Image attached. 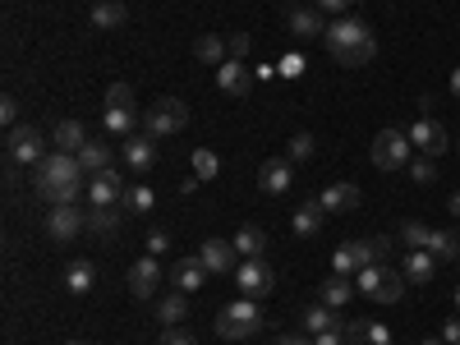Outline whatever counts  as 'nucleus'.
<instances>
[{"label": "nucleus", "mask_w": 460, "mask_h": 345, "mask_svg": "<svg viewBox=\"0 0 460 345\" xmlns=\"http://www.w3.org/2000/svg\"><path fill=\"white\" fill-rule=\"evenodd\" d=\"M433 272H438V258H433L429 249H410V253H405V281L429 286V281H433Z\"/></svg>", "instance_id": "nucleus-25"}, {"label": "nucleus", "mask_w": 460, "mask_h": 345, "mask_svg": "<svg viewBox=\"0 0 460 345\" xmlns=\"http://www.w3.org/2000/svg\"><path fill=\"white\" fill-rule=\"evenodd\" d=\"M410 180H414V184H433V180H438V166H433V157H424V152H419V157L410 162Z\"/></svg>", "instance_id": "nucleus-39"}, {"label": "nucleus", "mask_w": 460, "mask_h": 345, "mask_svg": "<svg viewBox=\"0 0 460 345\" xmlns=\"http://www.w3.org/2000/svg\"><path fill=\"white\" fill-rule=\"evenodd\" d=\"M442 341H447V345H460V318H447V323H442Z\"/></svg>", "instance_id": "nucleus-48"}, {"label": "nucleus", "mask_w": 460, "mask_h": 345, "mask_svg": "<svg viewBox=\"0 0 460 345\" xmlns=\"http://www.w3.org/2000/svg\"><path fill=\"white\" fill-rule=\"evenodd\" d=\"M235 249H240V258H262L267 235H262L258 226H240V230H235Z\"/></svg>", "instance_id": "nucleus-32"}, {"label": "nucleus", "mask_w": 460, "mask_h": 345, "mask_svg": "<svg viewBox=\"0 0 460 345\" xmlns=\"http://www.w3.org/2000/svg\"><path fill=\"white\" fill-rule=\"evenodd\" d=\"M199 258H203V267H208L212 277L235 272V267H240V249H235V240H208V244L199 249Z\"/></svg>", "instance_id": "nucleus-15"}, {"label": "nucleus", "mask_w": 460, "mask_h": 345, "mask_svg": "<svg viewBox=\"0 0 460 345\" xmlns=\"http://www.w3.org/2000/svg\"><path fill=\"white\" fill-rule=\"evenodd\" d=\"M286 5H295V0H286Z\"/></svg>", "instance_id": "nucleus-55"}, {"label": "nucleus", "mask_w": 460, "mask_h": 345, "mask_svg": "<svg viewBox=\"0 0 460 345\" xmlns=\"http://www.w3.org/2000/svg\"><path fill=\"white\" fill-rule=\"evenodd\" d=\"M162 345H199V341L189 336L184 327H166V332H162Z\"/></svg>", "instance_id": "nucleus-45"}, {"label": "nucleus", "mask_w": 460, "mask_h": 345, "mask_svg": "<svg viewBox=\"0 0 460 345\" xmlns=\"http://www.w3.org/2000/svg\"><path fill=\"white\" fill-rule=\"evenodd\" d=\"M88 230L93 235H115V230H120V212L115 208H93L88 212Z\"/></svg>", "instance_id": "nucleus-37"}, {"label": "nucleus", "mask_w": 460, "mask_h": 345, "mask_svg": "<svg viewBox=\"0 0 460 345\" xmlns=\"http://www.w3.org/2000/svg\"><path fill=\"white\" fill-rule=\"evenodd\" d=\"M157 318H162L166 327H180V323L189 318V299H184V290H171L166 299H157Z\"/></svg>", "instance_id": "nucleus-29"}, {"label": "nucleus", "mask_w": 460, "mask_h": 345, "mask_svg": "<svg viewBox=\"0 0 460 345\" xmlns=\"http://www.w3.org/2000/svg\"><path fill=\"white\" fill-rule=\"evenodd\" d=\"M102 129H106L111 138L138 134V106H106V111H102Z\"/></svg>", "instance_id": "nucleus-18"}, {"label": "nucleus", "mask_w": 460, "mask_h": 345, "mask_svg": "<svg viewBox=\"0 0 460 345\" xmlns=\"http://www.w3.org/2000/svg\"><path fill=\"white\" fill-rule=\"evenodd\" d=\"M355 0H314V10H323V14H345Z\"/></svg>", "instance_id": "nucleus-46"}, {"label": "nucleus", "mask_w": 460, "mask_h": 345, "mask_svg": "<svg viewBox=\"0 0 460 345\" xmlns=\"http://www.w3.org/2000/svg\"><path fill=\"white\" fill-rule=\"evenodd\" d=\"M355 281L350 277H341V272H332L327 281H323V304H327V309H345V304H350L355 299Z\"/></svg>", "instance_id": "nucleus-27"}, {"label": "nucleus", "mask_w": 460, "mask_h": 345, "mask_svg": "<svg viewBox=\"0 0 460 345\" xmlns=\"http://www.w3.org/2000/svg\"><path fill=\"white\" fill-rule=\"evenodd\" d=\"M323 221H327V208H323V199H309V203H299L295 208V235L299 240H314L318 235V230H323Z\"/></svg>", "instance_id": "nucleus-19"}, {"label": "nucleus", "mask_w": 460, "mask_h": 345, "mask_svg": "<svg viewBox=\"0 0 460 345\" xmlns=\"http://www.w3.org/2000/svg\"><path fill=\"white\" fill-rule=\"evenodd\" d=\"M377 262V249H373V240H350V244H341L336 253H332V272H341V277H359L364 267H373Z\"/></svg>", "instance_id": "nucleus-10"}, {"label": "nucleus", "mask_w": 460, "mask_h": 345, "mask_svg": "<svg viewBox=\"0 0 460 345\" xmlns=\"http://www.w3.org/2000/svg\"><path fill=\"white\" fill-rule=\"evenodd\" d=\"M217 88H221L226 97H249V88H253L249 65H244V60H226V65H217Z\"/></svg>", "instance_id": "nucleus-16"}, {"label": "nucleus", "mask_w": 460, "mask_h": 345, "mask_svg": "<svg viewBox=\"0 0 460 345\" xmlns=\"http://www.w3.org/2000/svg\"><path fill=\"white\" fill-rule=\"evenodd\" d=\"M456 147H460V143H456Z\"/></svg>", "instance_id": "nucleus-57"}, {"label": "nucleus", "mask_w": 460, "mask_h": 345, "mask_svg": "<svg viewBox=\"0 0 460 345\" xmlns=\"http://www.w3.org/2000/svg\"><path fill=\"white\" fill-rule=\"evenodd\" d=\"M451 97L460 102V65H456V74H451Z\"/></svg>", "instance_id": "nucleus-50"}, {"label": "nucleus", "mask_w": 460, "mask_h": 345, "mask_svg": "<svg viewBox=\"0 0 460 345\" xmlns=\"http://www.w3.org/2000/svg\"><path fill=\"white\" fill-rule=\"evenodd\" d=\"M120 208H125V212H138V217H147L152 208H157V194H152L147 184H134V189H125V199H120Z\"/></svg>", "instance_id": "nucleus-34"}, {"label": "nucleus", "mask_w": 460, "mask_h": 345, "mask_svg": "<svg viewBox=\"0 0 460 345\" xmlns=\"http://www.w3.org/2000/svg\"><path fill=\"white\" fill-rule=\"evenodd\" d=\"M166 249H171V235H166V230H152V235H147V253H152V258H162Z\"/></svg>", "instance_id": "nucleus-44"}, {"label": "nucleus", "mask_w": 460, "mask_h": 345, "mask_svg": "<svg viewBox=\"0 0 460 345\" xmlns=\"http://www.w3.org/2000/svg\"><path fill=\"white\" fill-rule=\"evenodd\" d=\"M345 341L350 345H392V332H387V323L359 318V323H345Z\"/></svg>", "instance_id": "nucleus-23"}, {"label": "nucleus", "mask_w": 460, "mask_h": 345, "mask_svg": "<svg viewBox=\"0 0 460 345\" xmlns=\"http://www.w3.org/2000/svg\"><path fill=\"white\" fill-rule=\"evenodd\" d=\"M355 286H359V295H368L373 304H396V299L405 295V286H401V277H396V267H387V262L364 267V272L355 277Z\"/></svg>", "instance_id": "nucleus-6"}, {"label": "nucleus", "mask_w": 460, "mask_h": 345, "mask_svg": "<svg viewBox=\"0 0 460 345\" xmlns=\"http://www.w3.org/2000/svg\"><path fill=\"white\" fill-rule=\"evenodd\" d=\"M456 309H460V286H456Z\"/></svg>", "instance_id": "nucleus-53"}, {"label": "nucleus", "mask_w": 460, "mask_h": 345, "mask_svg": "<svg viewBox=\"0 0 460 345\" xmlns=\"http://www.w3.org/2000/svg\"><path fill=\"white\" fill-rule=\"evenodd\" d=\"M429 240H433V226H424V221H401V244L405 249H429Z\"/></svg>", "instance_id": "nucleus-36"}, {"label": "nucleus", "mask_w": 460, "mask_h": 345, "mask_svg": "<svg viewBox=\"0 0 460 345\" xmlns=\"http://www.w3.org/2000/svg\"><path fill=\"white\" fill-rule=\"evenodd\" d=\"M226 47H230V60H249V51H253L249 32H230V37H226Z\"/></svg>", "instance_id": "nucleus-41"}, {"label": "nucleus", "mask_w": 460, "mask_h": 345, "mask_svg": "<svg viewBox=\"0 0 460 345\" xmlns=\"http://www.w3.org/2000/svg\"><path fill=\"white\" fill-rule=\"evenodd\" d=\"M217 171H221L217 152H212V147H194V175H199V180H217Z\"/></svg>", "instance_id": "nucleus-38"}, {"label": "nucleus", "mask_w": 460, "mask_h": 345, "mask_svg": "<svg viewBox=\"0 0 460 345\" xmlns=\"http://www.w3.org/2000/svg\"><path fill=\"white\" fill-rule=\"evenodd\" d=\"M323 208L327 212H359V184H350V180L327 184L323 189Z\"/></svg>", "instance_id": "nucleus-20"}, {"label": "nucleus", "mask_w": 460, "mask_h": 345, "mask_svg": "<svg viewBox=\"0 0 460 345\" xmlns=\"http://www.w3.org/2000/svg\"><path fill=\"white\" fill-rule=\"evenodd\" d=\"M5 157H10V166H42L51 152H47V134L42 129H32V125H14L10 129V138H5Z\"/></svg>", "instance_id": "nucleus-4"}, {"label": "nucleus", "mask_w": 460, "mask_h": 345, "mask_svg": "<svg viewBox=\"0 0 460 345\" xmlns=\"http://www.w3.org/2000/svg\"><path fill=\"white\" fill-rule=\"evenodd\" d=\"M447 208H451V217H460V189L451 194V203H447Z\"/></svg>", "instance_id": "nucleus-51"}, {"label": "nucleus", "mask_w": 460, "mask_h": 345, "mask_svg": "<svg viewBox=\"0 0 460 345\" xmlns=\"http://www.w3.org/2000/svg\"><path fill=\"white\" fill-rule=\"evenodd\" d=\"M111 162H115V152H111V143L106 138H88V147L79 152V166H84V175L93 180V175H102V171H111Z\"/></svg>", "instance_id": "nucleus-24"}, {"label": "nucleus", "mask_w": 460, "mask_h": 345, "mask_svg": "<svg viewBox=\"0 0 460 345\" xmlns=\"http://www.w3.org/2000/svg\"><path fill=\"white\" fill-rule=\"evenodd\" d=\"M120 157H125V166L134 175H147L152 162H157V138H152V134H129L125 147H120Z\"/></svg>", "instance_id": "nucleus-13"}, {"label": "nucleus", "mask_w": 460, "mask_h": 345, "mask_svg": "<svg viewBox=\"0 0 460 345\" xmlns=\"http://www.w3.org/2000/svg\"><path fill=\"white\" fill-rule=\"evenodd\" d=\"M290 162L286 157H272V162H262L258 166V184H262V194H286L290 189Z\"/></svg>", "instance_id": "nucleus-21"}, {"label": "nucleus", "mask_w": 460, "mask_h": 345, "mask_svg": "<svg viewBox=\"0 0 460 345\" xmlns=\"http://www.w3.org/2000/svg\"><path fill=\"white\" fill-rule=\"evenodd\" d=\"M410 134H401V129H382L377 138H373V166L377 171H405L414 157H410Z\"/></svg>", "instance_id": "nucleus-7"}, {"label": "nucleus", "mask_w": 460, "mask_h": 345, "mask_svg": "<svg viewBox=\"0 0 460 345\" xmlns=\"http://www.w3.org/2000/svg\"><path fill=\"white\" fill-rule=\"evenodd\" d=\"M277 74H286V79H299V74H304V56H286V60H277Z\"/></svg>", "instance_id": "nucleus-42"}, {"label": "nucleus", "mask_w": 460, "mask_h": 345, "mask_svg": "<svg viewBox=\"0 0 460 345\" xmlns=\"http://www.w3.org/2000/svg\"><path fill=\"white\" fill-rule=\"evenodd\" d=\"M171 281H175V290H184V295L203 290V286H208V267H203V258H175Z\"/></svg>", "instance_id": "nucleus-17"}, {"label": "nucleus", "mask_w": 460, "mask_h": 345, "mask_svg": "<svg viewBox=\"0 0 460 345\" xmlns=\"http://www.w3.org/2000/svg\"><path fill=\"white\" fill-rule=\"evenodd\" d=\"M277 345H314V336H309V332H286Z\"/></svg>", "instance_id": "nucleus-49"}, {"label": "nucleus", "mask_w": 460, "mask_h": 345, "mask_svg": "<svg viewBox=\"0 0 460 345\" xmlns=\"http://www.w3.org/2000/svg\"><path fill=\"white\" fill-rule=\"evenodd\" d=\"M157 286H162V262L152 258V253H143L129 267V290H134V299H152V295H157Z\"/></svg>", "instance_id": "nucleus-14"}, {"label": "nucleus", "mask_w": 460, "mask_h": 345, "mask_svg": "<svg viewBox=\"0 0 460 345\" xmlns=\"http://www.w3.org/2000/svg\"><path fill=\"white\" fill-rule=\"evenodd\" d=\"M65 345H84V341H65Z\"/></svg>", "instance_id": "nucleus-54"}, {"label": "nucleus", "mask_w": 460, "mask_h": 345, "mask_svg": "<svg viewBox=\"0 0 460 345\" xmlns=\"http://www.w3.org/2000/svg\"><path fill=\"white\" fill-rule=\"evenodd\" d=\"M314 147H318L314 134H295V138H290V162H309V157H314Z\"/></svg>", "instance_id": "nucleus-40"}, {"label": "nucleus", "mask_w": 460, "mask_h": 345, "mask_svg": "<svg viewBox=\"0 0 460 345\" xmlns=\"http://www.w3.org/2000/svg\"><path fill=\"white\" fill-rule=\"evenodd\" d=\"M129 19V10L120 5V0H102V5H93V28H120Z\"/></svg>", "instance_id": "nucleus-33"}, {"label": "nucleus", "mask_w": 460, "mask_h": 345, "mask_svg": "<svg viewBox=\"0 0 460 345\" xmlns=\"http://www.w3.org/2000/svg\"><path fill=\"white\" fill-rule=\"evenodd\" d=\"M258 327H262V314H258V299H249V295H240L235 304H226L217 314V336H226V341H244Z\"/></svg>", "instance_id": "nucleus-3"}, {"label": "nucleus", "mask_w": 460, "mask_h": 345, "mask_svg": "<svg viewBox=\"0 0 460 345\" xmlns=\"http://www.w3.org/2000/svg\"><path fill=\"white\" fill-rule=\"evenodd\" d=\"M184 125H189V106L180 97H162L143 111V134H152V138H171Z\"/></svg>", "instance_id": "nucleus-5"}, {"label": "nucleus", "mask_w": 460, "mask_h": 345, "mask_svg": "<svg viewBox=\"0 0 460 345\" xmlns=\"http://www.w3.org/2000/svg\"><path fill=\"white\" fill-rule=\"evenodd\" d=\"M323 42H327V56H332L336 65H345V69H359V65H368V60L377 56V37H373L368 23H359V19H336V23H327Z\"/></svg>", "instance_id": "nucleus-2"}, {"label": "nucleus", "mask_w": 460, "mask_h": 345, "mask_svg": "<svg viewBox=\"0 0 460 345\" xmlns=\"http://www.w3.org/2000/svg\"><path fill=\"white\" fill-rule=\"evenodd\" d=\"M314 345H350V341H345V323H341V327L318 332V336H314Z\"/></svg>", "instance_id": "nucleus-43"}, {"label": "nucleus", "mask_w": 460, "mask_h": 345, "mask_svg": "<svg viewBox=\"0 0 460 345\" xmlns=\"http://www.w3.org/2000/svg\"><path fill=\"white\" fill-rule=\"evenodd\" d=\"M194 56H199L203 65H226V60H230V47H226V37H217V32H203L199 42H194Z\"/></svg>", "instance_id": "nucleus-28"}, {"label": "nucleus", "mask_w": 460, "mask_h": 345, "mask_svg": "<svg viewBox=\"0 0 460 345\" xmlns=\"http://www.w3.org/2000/svg\"><path fill=\"white\" fill-rule=\"evenodd\" d=\"M32 184H37V194H42L51 208H60V203H79V199L88 194V175H84L79 157H69V152H51V157L37 166Z\"/></svg>", "instance_id": "nucleus-1"}, {"label": "nucleus", "mask_w": 460, "mask_h": 345, "mask_svg": "<svg viewBox=\"0 0 460 345\" xmlns=\"http://www.w3.org/2000/svg\"><path fill=\"white\" fill-rule=\"evenodd\" d=\"M51 143H56V152H69V157H79V152L88 147V129H84L79 120H60V125L51 129Z\"/></svg>", "instance_id": "nucleus-22"}, {"label": "nucleus", "mask_w": 460, "mask_h": 345, "mask_svg": "<svg viewBox=\"0 0 460 345\" xmlns=\"http://www.w3.org/2000/svg\"><path fill=\"white\" fill-rule=\"evenodd\" d=\"M93 5H102V0H93Z\"/></svg>", "instance_id": "nucleus-56"}, {"label": "nucleus", "mask_w": 460, "mask_h": 345, "mask_svg": "<svg viewBox=\"0 0 460 345\" xmlns=\"http://www.w3.org/2000/svg\"><path fill=\"white\" fill-rule=\"evenodd\" d=\"M405 134H410V143H414L419 152H424V157H438V152H447V147H451L447 129L433 120V115H419V120H414Z\"/></svg>", "instance_id": "nucleus-11"}, {"label": "nucleus", "mask_w": 460, "mask_h": 345, "mask_svg": "<svg viewBox=\"0 0 460 345\" xmlns=\"http://www.w3.org/2000/svg\"><path fill=\"white\" fill-rule=\"evenodd\" d=\"M97 286V267L88 262V258H74L69 267H65V290L69 295H88Z\"/></svg>", "instance_id": "nucleus-26"}, {"label": "nucleus", "mask_w": 460, "mask_h": 345, "mask_svg": "<svg viewBox=\"0 0 460 345\" xmlns=\"http://www.w3.org/2000/svg\"><path fill=\"white\" fill-rule=\"evenodd\" d=\"M419 345H447V341H419Z\"/></svg>", "instance_id": "nucleus-52"}, {"label": "nucleus", "mask_w": 460, "mask_h": 345, "mask_svg": "<svg viewBox=\"0 0 460 345\" xmlns=\"http://www.w3.org/2000/svg\"><path fill=\"white\" fill-rule=\"evenodd\" d=\"M429 253H433L438 262H460V235H456V230H433Z\"/></svg>", "instance_id": "nucleus-30"}, {"label": "nucleus", "mask_w": 460, "mask_h": 345, "mask_svg": "<svg viewBox=\"0 0 460 345\" xmlns=\"http://www.w3.org/2000/svg\"><path fill=\"white\" fill-rule=\"evenodd\" d=\"M120 199H125V175L115 166L88 180V203L93 208H120Z\"/></svg>", "instance_id": "nucleus-12"}, {"label": "nucleus", "mask_w": 460, "mask_h": 345, "mask_svg": "<svg viewBox=\"0 0 460 345\" xmlns=\"http://www.w3.org/2000/svg\"><path fill=\"white\" fill-rule=\"evenodd\" d=\"M84 230H88V212H79L74 203H60V208L47 212V235L60 240V244H69L74 235H84Z\"/></svg>", "instance_id": "nucleus-9"}, {"label": "nucleus", "mask_w": 460, "mask_h": 345, "mask_svg": "<svg viewBox=\"0 0 460 345\" xmlns=\"http://www.w3.org/2000/svg\"><path fill=\"white\" fill-rule=\"evenodd\" d=\"M327 327H341L336 309H327V304H314V309H304V332H309V336H318V332H327Z\"/></svg>", "instance_id": "nucleus-35"}, {"label": "nucleus", "mask_w": 460, "mask_h": 345, "mask_svg": "<svg viewBox=\"0 0 460 345\" xmlns=\"http://www.w3.org/2000/svg\"><path fill=\"white\" fill-rule=\"evenodd\" d=\"M235 286H240V295H249V299H267V295L277 290V272H272L262 258H244V262L235 267Z\"/></svg>", "instance_id": "nucleus-8"}, {"label": "nucleus", "mask_w": 460, "mask_h": 345, "mask_svg": "<svg viewBox=\"0 0 460 345\" xmlns=\"http://www.w3.org/2000/svg\"><path fill=\"white\" fill-rule=\"evenodd\" d=\"M286 28H290L295 37H318V32H327V23H323V10H295Z\"/></svg>", "instance_id": "nucleus-31"}, {"label": "nucleus", "mask_w": 460, "mask_h": 345, "mask_svg": "<svg viewBox=\"0 0 460 345\" xmlns=\"http://www.w3.org/2000/svg\"><path fill=\"white\" fill-rule=\"evenodd\" d=\"M0 120H5L10 129L19 125V102H14V97H5V102H0Z\"/></svg>", "instance_id": "nucleus-47"}]
</instances>
